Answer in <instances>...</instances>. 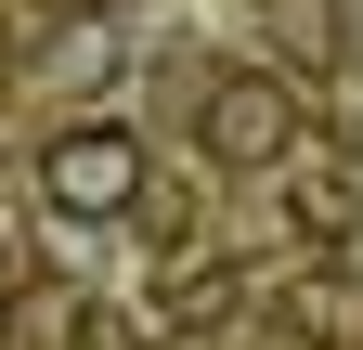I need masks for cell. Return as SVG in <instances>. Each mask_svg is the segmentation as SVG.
I'll list each match as a JSON object with an SVG mask.
<instances>
[{"instance_id":"cell-1","label":"cell","mask_w":363,"mask_h":350,"mask_svg":"<svg viewBox=\"0 0 363 350\" xmlns=\"http://www.w3.org/2000/svg\"><path fill=\"white\" fill-rule=\"evenodd\" d=\"M156 195V169H143V130L130 117H65L52 143H39V208L52 221H130V208Z\"/></svg>"},{"instance_id":"cell-2","label":"cell","mask_w":363,"mask_h":350,"mask_svg":"<svg viewBox=\"0 0 363 350\" xmlns=\"http://www.w3.org/2000/svg\"><path fill=\"white\" fill-rule=\"evenodd\" d=\"M195 143H208L220 169H286V143H298V91H286L272 65L208 78V104H195Z\"/></svg>"},{"instance_id":"cell-3","label":"cell","mask_w":363,"mask_h":350,"mask_svg":"<svg viewBox=\"0 0 363 350\" xmlns=\"http://www.w3.org/2000/svg\"><path fill=\"white\" fill-rule=\"evenodd\" d=\"M272 324H286V350H363V286L298 273L286 298H272Z\"/></svg>"}]
</instances>
